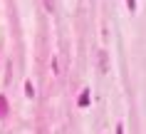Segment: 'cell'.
<instances>
[{
	"instance_id": "6da1fadb",
	"label": "cell",
	"mask_w": 146,
	"mask_h": 134,
	"mask_svg": "<svg viewBox=\"0 0 146 134\" xmlns=\"http://www.w3.org/2000/svg\"><path fill=\"white\" fill-rule=\"evenodd\" d=\"M87 102H89V95H87V89H84V92H82V97H79V104H82V107H84Z\"/></svg>"
},
{
	"instance_id": "7a4b0ae2",
	"label": "cell",
	"mask_w": 146,
	"mask_h": 134,
	"mask_svg": "<svg viewBox=\"0 0 146 134\" xmlns=\"http://www.w3.org/2000/svg\"><path fill=\"white\" fill-rule=\"evenodd\" d=\"M3 109H5V97H0V117H3Z\"/></svg>"
},
{
	"instance_id": "3957f363",
	"label": "cell",
	"mask_w": 146,
	"mask_h": 134,
	"mask_svg": "<svg viewBox=\"0 0 146 134\" xmlns=\"http://www.w3.org/2000/svg\"><path fill=\"white\" fill-rule=\"evenodd\" d=\"M126 5H129V8L134 10V8H136V0H126Z\"/></svg>"
},
{
	"instance_id": "277c9868",
	"label": "cell",
	"mask_w": 146,
	"mask_h": 134,
	"mask_svg": "<svg viewBox=\"0 0 146 134\" xmlns=\"http://www.w3.org/2000/svg\"><path fill=\"white\" fill-rule=\"evenodd\" d=\"M116 134H124V129H121V127H116Z\"/></svg>"
}]
</instances>
